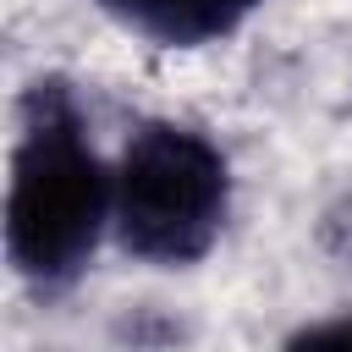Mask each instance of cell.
Wrapping results in <instances>:
<instances>
[{
    "instance_id": "cell-1",
    "label": "cell",
    "mask_w": 352,
    "mask_h": 352,
    "mask_svg": "<svg viewBox=\"0 0 352 352\" xmlns=\"http://www.w3.org/2000/svg\"><path fill=\"white\" fill-rule=\"evenodd\" d=\"M116 209V176L88 148L82 110L66 82H33L6 192V253L22 280L55 292L82 275Z\"/></svg>"
},
{
    "instance_id": "cell-2",
    "label": "cell",
    "mask_w": 352,
    "mask_h": 352,
    "mask_svg": "<svg viewBox=\"0 0 352 352\" xmlns=\"http://www.w3.org/2000/svg\"><path fill=\"white\" fill-rule=\"evenodd\" d=\"M231 170L226 154L176 121H148L132 132L116 170V231L143 264H192L214 248L226 226Z\"/></svg>"
},
{
    "instance_id": "cell-5",
    "label": "cell",
    "mask_w": 352,
    "mask_h": 352,
    "mask_svg": "<svg viewBox=\"0 0 352 352\" xmlns=\"http://www.w3.org/2000/svg\"><path fill=\"white\" fill-rule=\"evenodd\" d=\"M324 341H352V319H330V324H308L292 336V346H324Z\"/></svg>"
},
{
    "instance_id": "cell-3",
    "label": "cell",
    "mask_w": 352,
    "mask_h": 352,
    "mask_svg": "<svg viewBox=\"0 0 352 352\" xmlns=\"http://www.w3.org/2000/svg\"><path fill=\"white\" fill-rule=\"evenodd\" d=\"M94 6L165 50H198V44H214L231 28H242L248 11L264 0H94Z\"/></svg>"
},
{
    "instance_id": "cell-4",
    "label": "cell",
    "mask_w": 352,
    "mask_h": 352,
    "mask_svg": "<svg viewBox=\"0 0 352 352\" xmlns=\"http://www.w3.org/2000/svg\"><path fill=\"white\" fill-rule=\"evenodd\" d=\"M319 248H324L336 264L352 270V187H341V192L324 204V214H319Z\"/></svg>"
}]
</instances>
